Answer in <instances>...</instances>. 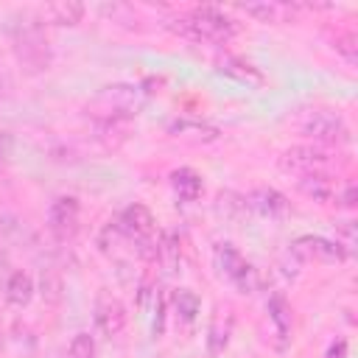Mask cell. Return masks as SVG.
Returning <instances> with one entry per match:
<instances>
[{
  "label": "cell",
  "mask_w": 358,
  "mask_h": 358,
  "mask_svg": "<svg viewBox=\"0 0 358 358\" xmlns=\"http://www.w3.org/2000/svg\"><path fill=\"white\" fill-rule=\"evenodd\" d=\"M6 302L8 305H14V308H25L31 299H34V291H36V285H34V277L28 274V271H11L8 274V280H6Z\"/></svg>",
  "instance_id": "obj_14"
},
{
  "label": "cell",
  "mask_w": 358,
  "mask_h": 358,
  "mask_svg": "<svg viewBox=\"0 0 358 358\" xmlns=\"http://www.w3.org/2000/svg\"><path fill=\"white\" fill-rule=\"evenodd\" d=\"M84 17V6L76 0H62V3H48L39 8V20L50 25H78Z\"/></svg>",
  "instance_id": "obj_13"
},
{
  "label": "cell",
  "mask_w": 358,
  "mask_h": 358,
  "mask_svg": "<svg viewBox=\"0 0 358 358\" xmlns=\"http://www.w3.org/2000/svg\"><path fill=\"white\" fill-rule=\"evenodd\" d=\"M143 103H145V90L140 84H106L87 103V112L101 117L103 123H115L137 115Z\"/></svg>",
  "instance_id": "obj_3"
},
{
  "label": "cell",
  "mask_w": 358,
  "mask_h": 358,
  "mask_svg": "<svg viewBox=\"0 0 358 358\" xmlns=\"http://www.w3.org/2000/svg\"><path fill=\"white\" fill-rule=\"evenodd\" d=\"M296 260H316V263H341L347 257V252L330 241V238H322V235H299L291 249H288Z\"/></svg>",
  "instance_id": "obj_7"
},
{
  "label": "cell",
  "mask_w": 358,
  "mask_h": 358,
  "mask_svg": "<svg viewBox=\"0 0 358 358\" xmlns=\"http://www.w3.org/2000/svg\"><path fill=\"white\" fill-rule=\"evenodd\" d=\"M64 358H95V338L81 330L73 336V341L67 344V355Z\"/></svg>",
  "instance_id": "obj_21"
},
{
  "label": "cell",
  "mask_w": 358,
  "mask_h": 358,
  "mask_svg": "<svg viewBox=\"0 0 358 358\" xmlns=\"http://www.w3.org/2000/svg\"><path fill=\"white\" fill-rule=\"evenodd\" d=\"M268 319H271V324H274V333H277V338H280V344H285L288 341V336H291V305L285 302V296L282 294H271L268 296Z\"/></svg>",
  "instance_id": "obj_16"
},
{
  "label": "cell",
  "mask_w": 358,
  "mask_h": 358,
  "mask_svg": "<svg viewBox=\"0 0 358 358\" xmlns=\"http://www.w3.org/2000/svg\"><path fill=\"white\" fill-rule=\"evenodd\" d=\"M213 260H215V268L221 271V277H227L241 294H252V291H255V285H257V271H255L252 263L238 252V246H232L229 241L215 243Z\"/></svg>",
  "instance_id": "obj_4"
},
{
  "label": "cell",
  "mask_w": 358,
  "mask_h": 358,
  "mask_svg": "<svg viewBox=\"0 0 358 358\" xmlns=\"http://www.w3.org/2000/svg\"><path fill=\"white\" fill-rule=\"evenodd\" d=\"M171 31L190 42H207V45H224L238 34L235 20L215 8V6H199L171 20Z\"/></svg>",
  "instance_id": "obj_1"
},
{
  "label": "cell",
  "mask_w": 358,
  "mask_h": 358,
  "mask_svg": "<svg viewBox=\"0 0 358 358\" xmlns=\"http://www.w3.org/2000/svg\"><path fill=\"white\" fill-rule=\"evenodd\" d=\"M333 165V157L327 148L322 145H291L280 154V168L285 173L294 176H305V173H327V168Z\"/></svg>",
  "instance_id": "obj_5"
},
{
  "label": "cell",
  "mask_w": 358,
  "mask_h": 358,
  "mask_svg": "<svg viewBox=\"0 0 358 358\" xmlns=\"http://www.w3.org/2000/svg\"><path fill=\"white\" fill-rule=\"evenodd\" d=\"M218 70L227 73V76H232V78H238V81H252V84H260V81H263V76H260L249 62L235 59V56H224V59L218 62Z\"/></svg>",
  "instance_id": "obj_20"
},
{
  "label": "cell",
  "mask_w": 358,
  "mask_h": 358,
  "mask_svg": "<svg viewBox=\"0 0 358 358\" xmlns=\"http://www.w3.org/2000/svg\"><path fill=\"white\" fill-rule=\"evenodd\" d=\"M229 333H232V316L229 313L227 316H215L210 330H207V350H210V355L224 352V347L229 341Z\"/></svg>",
  "instance_id": "obj_19"
},
{
  "label": "cell",
  "mask_w": 358,
  "mask_h": 358,
  "mask_svg": "<svg viewBox=\"0 0 358 358\" xmlns=\"http://www.w3.org/2000/svg\"><path fill=\"white\" fill-rule=\"evenodd\" d=\"M171 187L182 201H196L204 190V182L201 173H196L193 168H176L171 171Z\"/></svg>",
  "instance_id": "obj_15"
},
{
  "label": "cell",
  "mask_w": 358,
  "mask_h": 358,
  "mask_svg": "<svg viewBox=\"0 0 358 358\" xmlns=\"http://www.w3.org/2000/svg\"><path fill=\"white\" fill-rule=\"evenodd\" d=\"M95 327H98L106 338L120 336L123 327H126V308H123V302H120L112 291H106V288H101L98 296H95Z\"/></svg>",
  "instance_id": "obj_8"
},
{
  "label": "cell",
  "mask_w": 358,
  "mask_h": 358,
  "mask_svg": "<svg viewBox=\"0 0 358 358\" xmlns=\"http://www.w3.org/2000/svg\"><path fill=\"white\" fill-rule=\"evenodd\" d=\"M11 151H14V137H11V134H6V131H0V165H6V162H8Z\"/></svg>",
  "instance_id": "obj_25"
},
{
  "label": "cell",
  "mask_w": 358,
  "mask_h": 358,
  "mask_svg": "<svg viewBox=\"0 0 358 358\" xmlns=\"http://www.w3.org/2000/svg\"><path fill=\"white\" fill-rule=\"evenodd\" d=\"M355 199H358V190H355V182H344L338 185V193H336V204L352 210L355 207Z\"/></svg>",
  "instance_id": "obj_24"
},
{
  "label": "cell",
  "mask_w": 358,
  "mask_h": 358,
  "mask_svg": "<svg viewBox=\"0 0 358 358\" xmlns=\"http://www.w3.org/2000/svg\"><path fill=\"white\" fill-rule=\"evenodd\" d=\"M168 134L171 137H179V140H187V143H213L218 140V126L210 123V120H201V117H173L168 123Z\"/></svg>",
  "instance_id": "obj_11"
},
{
  "label": "cell",
  "mask_w": 358,
  "mask_h": 358,
  "mask_svg": "<svg viewBox=\"0 0 358 358\" xmlns=\"http://www.w3.org/2000/svg\"><path fill=\"white\" fill-rule=\"evenodd\" d=\"M115 227L123 232V238L131 243V249L143 241H154V229H157V221L151 215V210L145 204H129L120 210V215L115 218Z\"/></svg>",
  "instance_id": "obj_6"
},
{
  "label": "cell",
  "mask_w": 358,
  "mask_h": 358,
  "mask_svg": "<svg viewBox=\"0 0 358 358\" xmlns=\"http://www.w3.org/2000/svg\"><path fill=\"white\" fill-rule=\"evenodd\" d=\"M243 14L255 17L257 22H285L288 14H291V6H282V3H246L241 6Z\"/></svg>",
  "instance_id": "obj_17"
},
{
  "label": "cell",
  "mask_w": 358,
  "mask_h": 358,
  "mask_svg": "<svg viewBox=\"0 0 358 358\" xmlns=\"http://www.w3.org/2000/svg\"><path fill=\"white\" fill-rule=\"evenodd\" d=\"M296 187L319 201V204H330L336 201V193H338V179H333L330 173H305V176H296Z\"/></svg>",
  "instance_id": "obj_12"
},
{
  "label": "cell",
  "mask_w": 358,
  "mask_h": 358,
  "mask_svg": "<svg viewBox=\"0 0 358 358\" xmlns=\"http://www.w3.org/2000/svg\"><path fill=\"white\" fill-rule=\"evenodd\" d=\"M336 243L347 255H352V249H355V221H338L336 224Z\"/></svg>",
  "instance_id": "obj_22"
},
{
  "label": "cell",
  "mask_w": 358,
  "mask_h": 358,
  "mask_svg": "<svg viewBox=\"0 0 358 358\" xmlns=\"http://www.w3.org/2000/svg\"><path fill=\"white\" fill-rule=\"evenodd\" d=\"M199 310H201V299H199L196 291H190V288H176L173 291V313H176L179 322H185V324L196 322Z\"/></svg>",
  "instance_id": "obj_18"
},
{
  "label": "cell",
  "mask_w": 358,
  "mask_h": 358,
  "mask_svg": "<svg viewBox=\"0 0 358 358\" xmlns=\"http://www.w3.org/2000/svg\"><path fill=\"white\" fill-rule=\"evenodd\" d=\"M243 207H249L263 218H282L291 210V201L274 187H255L249 196H243Z\"/></svg>",
  "instance_id": "obj_10"
},
{
  "label": "cell",
  "mask_w": 358,
  "mask_h": 358,
  "mask_svg": "<svg viewBox=\"0 0 358 358\" xmlns=\"http://www.w3.org/2000/svg\"><path fill=\"white\" fill-rule=\"evenodd\" d=\"M78 218H81V204L76 196H56L48 207V229L62 241L78 229Z\"/></svg>",
  "instance_id": "obj_9"
},
{
  "label": "cell",
  "mask_w": 358,
  "mask_h": 358,
  "mask_svg": "<svg viewBox=\"0 0 358 358\" xmlns=\"http://www.w3.org/2000/svg\"><path fill=\"white\" fill-rule=\"evenodd\" d=\"M324 358H347V341H344V338H336V341L327 347Z\"/></svg>",
  "instance_id": "obj_26"
},
{
  "label": "cell",
  "mask_w": 358,
  "mask_h": 358,
  "mask_svg": "<svg viewBox=\"0 0 358 358\" xmlns=\"http://www.w3.org/2000/svg\"><path fill=\"white\" fill-rule=\"evenodd\" d=\"M288 126L310 140L313 145H338L350 140V129L344 117L324 106H302L288 117Z\"/></svg>",
  "instance_id": "obj_2"
},
{
  "label": "cell",
  "mask_w": 358,
  "mask_h": 358,
  "mask_svg": "<svg viewBox=\"0 0 358 358\" xmlns=\"http://www.w3.org/2000/svg\"><path fill=\"white\" fill-rule=\"evenodd\" d=\"M336 50L350 62V64H355V59H358V50H355V36L352 34H344V36H336Z\"/></svg>",
  "instance_id": "obj_23"
}]
</instances>
